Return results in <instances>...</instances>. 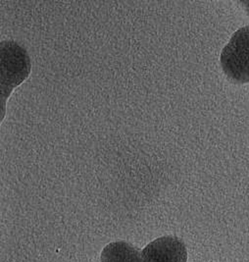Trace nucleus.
Segmentation results:
<instances>
[{
  "label": "nucleus",
  "instance_id": "obj_2",
  "mask_svg": "<svg viewBox=\"0 0 249 262\" xmlns=\"http://www.w3.org/2000/svg\"><path fill=\"white\" fill-rule=\"evenodd\" d=\"M221 66L234 83H249V26L233 35L221 53Z\"/></svg>",
  "mask_w": 249,
  "mask_h": 262
},
{
  "label": "nucleus",
  "instance_id": "obj_3",
  "mask_svg": "<svg viewBox=\"0 0 249 262\" xmlns=\"http://www.w3.org/2000/svg\"><path fill=\"white\" fill-rule=\"evenodd\" d=\"M30 74V58L26 50L12 41L1 43V90L2 101L13 89Z\"/></svg>",
  "mask_w": 249,
  "mask_h": 262
},
{
  "label": "nucleus",
  "instance_id": "obj_4",
  "mask_svg": "<svg viewBox=\"0 0 249 262\" xmlns=\"http://www.w3.org/2000/svg\"><path fill=\"white\" fill-rule=\"evenodd\" d=\"M240 4L244 7V9H245V11L247 13L249 18V1H241V2H240Z\"/></svg>",
  "mask_w": 249,
  "mask_h": 262
},
{
  "label": "nucleus",
  "instance_id": "obj_1",
  "mask_svg": "<svg viewBox=\"0 0 249 262\" xmlns=\"http://www.w3.org/2000/svg\"><path fill=\"white\" fill-rule=\"evenodd\" d=\"M101 262H187L185 243L174 236L156 238L143 250L126 242L108 244L100 255Z\"/></svg>",
  "mask_w": 249,
  "mask_h": 262
}]
</instances>
